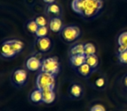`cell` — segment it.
<instances>
[{"label": "cell", "instance_id": "1", "mask_svg": "<svg viewBox=\"0 0 127 111\" xmlns=\"http://www.w3.org/2000/svg\"><path fill=\"white\" fill-rule=\"evenodd\" d=\"M101 7V0H73L72 2L73 10L87 17L96 15Z\"/></svg>", "mask_w": 127, "mask_h": 111}, {"label": "cell", "instance_id": "2", "mask_svg": "<svg viewBox=\"0 0 127 111\" xmlns=\"http://www.w3.org/2000/svg\"><path fill=\"white\" fill-rule=\"evenodd\" d=\"M55 76L46 72H41L36 79V86L38 89H55Z\"/></svg>", "mask_w": 127, "mask_h": 111}, {"label": "cell", "instance_id": "3", "mask_svg": "<svg viewBox=\"0 0 127 111\" xmlns=\"http://www.w3.org/2000/svg\"><path fill=\"white\" fill-rule=\"evenodd\" d=\"M59 69H60V64L56 57H49L42 62V66H41L42 72H46L55 76L59 72Z\"/></svg>", "mask_w": 127, "mask_h": 111}, {"label": "cell", "instance_id": "4", "mask_svg": "<svg viewBox=\"0 0 127 111\" xmlns=\"http://www.w3.org/2000/svg\"><path fill=\"white\" fill-rule=\"evenodd\" d=\"M61 35L66 42L71 43L75 41L80 37V30L77 26H66V27L62 28Z\"/></svg>", "mask_w": 127, "mask_h": 111}, {"label": "cell", "instance_id": "5", "mask_svg": "<svg viewBox=\"0 0 127 111\" xmlns=\"http://www.w3.org/2000/svg\"><path fill=\"white\" fill-rule=\"evenodd\" d=\"M12 80L17 85H24L27 80V72L24 69H17L12 75Z\"/></svg>", "mask_w": 127, "mask_h": 111}, {"label": "cell", "instance_id": "6", "mask_svg": "<svg viewBox=\"0 0 127 111\" xmlns=\"http://www.w3.org/2000/svg\"><path fill=\"white\" fill-rule=\"evenodd\" d=\"M0 53L4 57H12L16 55V52L12 49V46L10 44V41H6L2 44L0 47Z\"/></svg>", "mask_w": 127, "mask_h": 111}, {"label": "cell", "instance_id": "7", "mask_svg": "<svg viewBox=\"0 0 127 111\" xmlns=\"http://www.w3.org/2000/svg\"><path fill=\"white\" fill-rule=\"evenodd\" d=\"M36 45L39 51H42V52H46V51H49V49L51 48V41L47 37H38L36 41Z\"/></svg>", "mask_w": 127, "mask_h": 111}, {"label": "cell", "instance_id": "8", "mask_svg": "<svg viewBox=\"0 0 127 111\" xmlns=\"http://www.w3.org/2000/svg\"><path fill=\"white\" fill-rule=\"evenodd\" d=\"M26 66L28 68V69L31 71H35L37 69H39L42 66V62L39 58H37L36 56H32L30 58L28 59L26 62Z\"/></svg>", "mask_w": 127, "mask_h": 111}, {"label": "cell", "instance_id": "9", "mask_svg": "<svg viewBox=\"0 0 127 111\" xmlns=\"http://www.w3.org/2000/svg\"><path fill=\"white\" fill-rule=\"evenodd\" d=\"M42 102L46 103H51L55 98V94L54 89H42Z\"/></svg>", "mask_w": 127, "mask_h": 111}, {"label": "cell", "instance_id": "10", "mask_svg": "<svg viewBox=\"0 0 127 111\" xmlns=\"http://www.w3.org/2000/svg\"><path fill=\"white\" fill-rule=\"evenodd\" d=\"M119 52H122L127 50V31L122 32L118 37Z\"/></svg>", "mask_w": 127, "mask_h": 111}, {"label": "cell", "instance_id": "11", "mask_svg": "<svg viewBox=\"0 0 127 111\" xmlns=\"http://www.w3.org/2000/svg\"><path fill=\"white\" fill-rule=\"evenodd\" d=\"M49 28L52 31L59 32L62 30V22L59 17H54L49 22Z\"/></svg>", "mask_w": 127, "mask_h": 111}, {"label": "cell", "instance_id": "12", "mask_svg": "<svg viewBox=\"0 0 127 111\" xmlns=\"http://www.w3.org/2000/svg\"><path fill=\"white\" fill-rule=\"evenodd\" d=\"M70 62L74 67H80L83 63L86 62V56L85 55H76V56H70Z\"/></svg>", "mask_w": 127, "mask_h": 111}, {"label": "cell", "instance_id": "13", "mask_svg": "<svg viewBox=\"0 0 127 111\" xmlns=\"http://www.w3.org/2000/svg\"><path fill=\"white\" fill-rule=\"evenodd\" d=\"M93 69H94L93 68H91L88 64L85 62L82 65H80V67H78V72L83 76H88L92 74Z\"/></svg>", "mask_w": 127, "mask_h": 111}, {"label": "cell", "instance_id": "14", "mask_svg": "<svg viewBox=\"0 0 127 111\" xmlns=\"http://www.w3.org/2000/svg\"><path fill=\"white\" fill-rule=\"evenodd\" d=\"M86 63H87L91 68H93V69H95V68H97L98 64H99L98 56L95 54L86 56Z\"/></svg>", "mask_w": 127, "mask_h": 111}, {"label": "cell", "instance_id": "15", "mask_svg": "<svg viewBox=\"0 0 127 111\" xmlns=\"http://www.w3.org/2000/svg\"><path fill=\"white\" fill-rule=\"evenodd\" d=\"M70 55L71 56L85 55V53H84V44H78L73 46L70 50Z\"/></svg>", "mask_w": 127, "mask_h": 111}, {"label": "cell", "instance_id": "16", "mask_svg": "<svg viewBox=\"0 0 127 111\" xmlns=\"http://www.w3.org/2000/svg\"><path fill=\"white\" fill-rule=\"evenodd\" d=\"M30 100L33 103H40L42 102V92L41 89H36L34 90L30 94Z\"/></svg>", "mask_w": 127, "mask_h": 111}, {"label": "cell", "instance_id": "17", "mask_svg": "<svg viewBox=\"0 0 127 111\" xmlns=\"http://www.w3.org/2000/svg\"><path fill=\"white\" fill-rule=\"evenodd\" d=\"M84 53L85 56L94 55L96 53V48L92 43H87L84 44Z\"/></svg>", "mask_w": 127, "mask_h": 111}, {"label": "cell", "instance_id": "18", "mask_svg": "<svg viewBox=\"0 0 127 111\" xmlns=\"http://www.w3.org/2000/svg\"><path fill=\"white\" fill-rule=\"evenodd\" d=\"M10 44L12 46V49L14 50L16 54L22 51V50L24 49V43L19 40H10Z\"/></svg>", "mask_w": 127, "mask_h": 111}, {"label": "cell", "instance_id": "19", "mask_svg": "<svg viewBox=\"0 0 127 111\" xmlns=\"http://www.w3.org/2000/svg\"><path fill=\"white\" fill-rule=\"evenodd\" d=\"M70 94L74 97H80L82 94V89L79 84H73L70 89Z\"/></svg>", "mask_w": 127, "mask_h": 111}, {"label": "cell", "instance_id": "20", "mask_svg": "<svg viewBox=\"0 0 127 111\" xmlns=\"http://www.w3.org/2000/svg\"><path fill=\"white\" fill-rule=\"evenodd\" d=\"M48 12L53 15H59L61 12L60 7L55 3H50L48 7Z\"/></svg>", "mask_w": 127, "mask_h": 111}, {"label": "cell", "instance_id": "21", "mask_svg": "<svg viewBox=\"0 0 127 111\" xmlns=\"http://www.w3.org/2000/svg\"><path fill=\"white\" fill-rule=\"evenodd\" d=\"M38 28H39V26H38V24H36L35 21H30V22H29L28 24H27V29H28L29 31L31 32V33H35Z\"/></svg>", "mask_w": 127, "mask_h": 111}, {"label": "cell", "instance_id": "22", "mask_svg": "<svg viewBox=\"0 0 127 111\" xmlns=\"http://www.w3.org/2000/svg\"><path fill=\"white\" fill-rule=\"evenodd\" d=\"M48 34V28L46 26H42L37 29L35 35L37 36V37H46V35Z\"/></svg>", "mask_w": 127, "mask_h": 111}, {"label": "cell", "instance_id": "23", "mask_svg": "<svg viewBox=\"0 0 127 111\" xmlns=\"http://www.w3.org/2000/svg\"><path fill=\"white\" fill-rule=\"evenodd\" d=\"M119 60L121 63L123 64H127V50L125 51L119 53Z\"/></svg>", "mask_w": 127, "mask_h": 111}, {"label": "cell", "instance_id": "24", "mask_svg": "<svg viewBox=\"0 0 127 111\" xmlns=\"http://www.w3.org/2000/svg\"><path fill=\"white\" fill-rule=\"evenodd\" d=\"M35 21L36 22V24H38L39 27L46 26V24H47V20H46L45 17H42V16H39V17H37Z\"/></svg>", "mask_w": 127, "mask_h": 111}, {"label": "cell", "instance_id": "25", "mask_svg": "<svg viewBox=\"0 0 127 111\" xmlns=\"http://www.w3.org/2000/svg\"><path fill=\"white\" fill-rule=\"evenodd\" d=\"M90 111H105V108L101 104H96L91 108Z\"/></svg>", "mask_w": 127, "mask_h": 111}, {"label": "cell", "instance_id": "26", "mask_svg": "<svg viewBox=\"0 0 127 111\" xmlns=\"http://www.w3.org/2000/svg\"><path fill=\"white\" fill-rule=\"evenodd\" d=\"M105 79H104L103 77H99L96 79L95 81V85L97 86L98 88H102L104 87V85H105Z\"/></svg>", "mask_w": 127, "mask_h": 111}, {"label": "cell", "instance_id": "27", "mask_svg": "<svg viewBox=\"0 0 127 111\" xmlns=\"http://www.w3.org/2000/svg\"><path fill=\"white\" fill-rule=\"evenodd\" d=\"M123 83H124V85L127 88V75L124 77V80H123Z\"/></svg>", "mask_w": 127, "mask_h": 111}, {"label": "cell", "instance_id": "28", "mask_svg": "<svg viewBox=\"0 0 127 111\" xmlns=\"http://www.w3.org/2000/svg\"><path fill=\"white\" fill-rule=\"evenodd\" d=\"M44 2L46 3H53L55 2V0H44Z\"/></svg>", "mask_w": 127, "mask_h": 111}]
</instances>
